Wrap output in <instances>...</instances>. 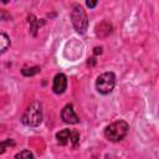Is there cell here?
Wrapping results in <instances>:
<instances>
[{
    "mask_svg": "<svg viewBox=\"0 0 159 159\" xmlns=\"http://www.w3.org/2000/svg\"><path fill=\"white\" fill-rule=\"evenodd\" d=\"M22 123L29 127H37L42 122V108L40 102L34 101L25 111L21 118Z\"/></svg>",
    "mask_w": 159,
    "mask_h": 159,
    "instance_id": "obj_1",
    "label": "cell"
},
{
    "mask_svg": "<svg viewBox=\"0 0 159 159\" xmlns=\"http://www.w3.org/2000/svg\"><path fill=\"white\" fill-rule=\"evenodd\" d=\"M129 130V124L125 120H116L107 125L104 129V135L111 142H119L122 140Z\"/></svg>",
    "mask_w": 159,
    "mask_h": 159,
    "instance_id": "obj_2",
    "label": "cell"
},
{
    "mask_svg": "<svg viewBox=\"0 0 159 159\" xmlns=\"http://www.w3.org/2000/svg\"><path fill=\"white\" fill-rule=\"evenodd\" d=\"M71 20H72V25L76 29V31H78L80 34L86 32V30L88 27V17H87L86 11L83 10V7L80 4H75L72 6Z\"/></svg>",
    "mask_w": 159,
    "mask_h": 159,
    "instance_id": "obj_3",
    "label": "cell"
},
{
    "mask_svg": "<svg viewBox=\"0 0 159 159\" xmlns=\"http://www.w3.org/2000/svg\"><path fill=\"white\" fill-rule=\"evenodd\" d=\"M116 84V76L113 72H104L98 76L96 81V89L101 94H108L113 91Z\"/></svg>",
    "mask_w": 159,
    "mask_h": 159,
    "instance_id": "obj_4",
    "label": "cell"
},
{
    "mask_svg": "<svg viewBox=\"0 0 159 159\" xmlns=\"http://www.w3.org/2000/svg\"><path fill=\"white\" fill-rule=\"evenodd\" d=\"M61 118L63 119L65 123H68V124H77L80 122V118L75 113L72 104H66L63 107V109L61 112Z\"/></svg>",
    "mask_w": 159,
    "mask_h": 159,
    "instance_id": "obj_5",
    "label": "cell"
},
{
    "mask_svg": "<svg viewBox=\"0 0 159 159\" xmlns=\"http://www.w3.org/2000/svg\"><path fill=\"white\" fill-rule=\"evenodd\" d=\"M67 88V77L63 73H57L53 78V84H52V89L56 94H61L66 91Z\"/></svg>",
    "mask_w": 159,
    "mask_h": 159,
    "instance_id": "obj_6",
    "label": "cell"
},
{
    "mask_svg": "<svg viewBox=\"0 0 159 159\" xmlns=\"http://www.w3.org/2000/svg\"><path fill=\"white\" fill-rule=\"evenodd\" d=\"M112 32V25L108 21H102L96 26V35L98 37H107Z\"/></svg>",
    "mask_w": 159,
    "mask_h": 159,
    "instance_id": "obj_7",
    "label": "cell"
},
{
    "mask_svg": "<svg viewBox=\"0 0 159 159\" xmlns=\"http://www.w3.org/2000/svg\"><path fill=\"white\" fill-rule=\"evenodd\" d=\"M71 133H72V130H70V129H62V130L57 132V133H56L57 143L61 144V145H66V144L70 142Z\"/></svg>",
    "mask_w": 159,
    "mask_h": 159,
    "instance_id": "obj_8",
    "label": "cell"
},
{
    "mask_svg": "<svg viewBox=\"0 0 159 159\" xmlns=\"http://www.w3.org/2000/svg\"><path fill=\"white\" fill-rule=\"evenodd\" d=\"M10 46V39L6 34L0 32V55L4 53Z\"/></svg>",
    "mask_w": 159,
    "mask_h": 159,
    "instance_id": "obj_9",
    "label": "cell"
},
{
    "mask_svg": "<svg viewBox=\"0 0 159 159\" xmlns=\"http://www.w3.org/2000/svg\"><path fill=\"white\" fill-rule=\"evenodd\" d=\"M29 25H30V32L32 36H36L37 30H39V22L35 15H29Z\"/></svg>",
    "mask_w": 159,
    "mask_h": 159,
    "instance_id": "obj_10",
    "label": "cell"
},
{
    "mask_svg": "<svg viewBox=\"0 0 159 159\" xmlns=\"http://www.w3.org/2000/svg\"><path fill=\"white\" fill-rule=\"evenodd\" d=\"M40 71H41L40 67H37V66H32V67H24V68L21 70V73H22L24 76H26V77H31V76L37 75Z\"/></svg>",
    "mask_w": 159,
    "mask_h": 159,
    "instance_id": "obj_11",
    "label": "cell"
},
{
    "mask_svg": "<svg viewBox=\"0 0 159 159\" xmlns=\"http://www.w3.org/2000/svg\"><path fill=\"white\" fill-rule=\"evenodd\" d=\"M15 159H34V154L30 150L24 149V150H21L20 153H17L15 155Z\"/></svg>",
    "mask_w": 159,
    "mask_h": 159,
    "instance_id": "obj_12",
    "label": "cell"
},
{
    "mask_svg": "<svg viewBox=\"0 0 159 159\" xmlns=\"http://www.w3.org/2000/svg\"><path fill=\"white\" fill-rule=\"evenodd\" d=\"M14 145H15V142L12 139H6L4 142H0V154L5 153L9 147H14Z\"/></svg>",
    "mask_w": 159,
    "mask_h": 159,
    "instance_id": "obj_13",
    "label": "cell"
},
{
    "mask_svg": "<svg viewBox=\"0 0 159 159\" xmlns=\"http://www.w3.org/2000/svg\"><path fill=\"white\" fill-rule=\"evenodd\" d=\"M70 142H71V144H72L73 148H77L78 147V144H80V133L77 130H72Z\"/></svg>",
    "mask_w": 159,
    "mask_h": 159,
    "instance_id": "obj_14",
    "label": "cell"
},
{
    "mask_svg": "<svg viewBox=\"0 0 159 159\" xmlns=\"http://www.w3.org/2000/svg\"><path fill=\"white\" fill-rule=\"evenodd\" d=\"M86 5H87L88 7H94V6L97 5V1H87Z\"/></svg>",
    "mask_w": 159,
    "mask_h": 159,
    "instance_id": "obj_15",
    "label": "cell"
},
{
    "mask_svg": "<svg viewBox=\"0 0 159 159\" xmlns=\"http://www.w3.org/2000/svg\"><path fill=\"white\" fill-rule=\"evenodd\" d=\"M93 52H94V55H98V53L101 55L102 53V47H94V51Z\"/></svg>",
    "mask_w": 159,
    "mask_h": 159,
    "instance_id": "obj_16",
    "label": "cell"
},
{
    "mask_svg": "<svg viewBox=\"0 0 159 159\" xmlns=\"http://www.w3.org/2000/svg\"><path fill=\"white\" fill-rule=\"evenodd\" d=\"M87 63H88V65H89V66H93V65H94V63H96V58H94V57H92V58H89V60H88V62H87Z\"/></svg>",
    "mask_w": 159,
    "mask_h": 159,
    "instance_id": "obj_17",
    "label": "cell"
}]
</instances>
